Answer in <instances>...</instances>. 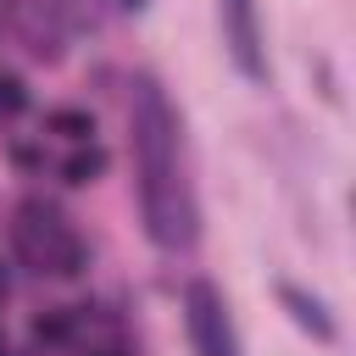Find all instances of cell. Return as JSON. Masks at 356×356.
<instances>
[{"label":"cell","mask_w":356,"mask_h":356,"mask_svg":"<svg viewBox=\"0 0 356 356\" xmlns=\"http://www.w3.org/2000/svg\"><path fill=\"white\" fill-rule=\"evenodd\" d=\"M178 111L167 89L145 72L134 78L128 100V139H134V184H139V211L145 228L161 250H189L200 239V206L184 172V139H178Z\"/></svg>","instance_id":"obj_1"},{"label":"cell","mask_w":356,"mask_h":356,"mask_svg":"<svg viewBox=\"0 0 356 356\" xmlns=\"http://www.w3.org/2000/svg\"><path fill=\"white\" fill-rule=\"evenodd\" d=\"M17 250H22V261L39 267V273H61V278H78V273H83V239L67 228V217H61L56 206L28 200V206L17 211Z\"/></svg>","instance_id":"obj_2"},{"label":"cell","mask_w":356,"mask_h":356,"mask_svg":"<svg viewBox=\"0 0 356 356\" xmlns=\"http://www.w3.org/2000/svg\"><path fill=\"white\" fill-rule=\"evenodd\" d=\"M184 323H189L195 356H239V339H234V323H228V306H222L217 284L195 278L184 289Z\"/></svg>","instance_id":"obj_3"},{"label":"cell","mask_w":356,"mask_h":356,"mask_svg":"<svg viewBox=\"0 0 356 356\" xmlns=\"http://www.w3.org/2000/svg\"><path fill=\"white\" fill-rule=\"evenodd\" d=\"M217 17H222V44L234 56V67L256 83L267 78V56H261V22H256V0H217Z\"/></svg>","instance_id":"obj_4"},{"label":"cell","mask_w":356,"mask_h":356,"mask_svg":"<svg viewBox=\"0 0 356 356\" xmlns=\"http://www.w3.org/2000/svg\"><path fill=\"white\" fill-rule=\"evenodd\" d=\"M278 300H284V306H289V317H295L300 328H312V334H317L323 345H328V339L339 334V328H334V317L323 312V300H317V295H306L300 284H278Z\"/></svg>","instance_id":"obj_5"},{"label":"cell","mask_w":356,"mask_h":356,"mask_svg":"<svg viewBox=\"0 0 356 356\" xmlns=\"http://www.w3.org/2000/svg\"><path fill=\"white\" fill-rule=\"evenodd\" d=\"M61 172H67V184H95L100 172H106V150H72L67 161H61Z\"/></svg>","instance_id":"obj_6"},{"label":"cell","mask_w":356,"mask_h":356,"mask_svg":"<svg viewBox=\"0 0 356 356\" xmlns=\"http://www.w3.org/2000/svg\"><path fill=\"white\" fill-rule=\"evenodd\" d=\"M50 134H61V139H89L95 134V117L89 111H50Z\"/></svg>","instance_id":"obj_7"},{"label":"cell","mask_w":356,"mask_h":356,"mask_svg":"<svg viewBox=\"0 0 356 356\" xmlns=\"http://www.w3.org/2000/svg\"><path fill=\"white\" fill-rule=\"evenodd\" d=\"M33 339H39V345H67V339H72V317H67V312H44V317L33 323Z\"/></svg>","instance_id":"obj_8"},{"label":"cell","mask_w":356,"mask_h":356,"mask_svg":"<svg viewBox=\"0 0 356 356\" xmlns=\"http://www.w3.org/2000/svg\"><path fill=\"white\" fill-rule=\"evenodd\" d=\"M28 106V89H22V78H0V117H17Z\"/></svg>","instance_id":"obj_9"},{"label":"cell","mask_w":356,"mask_h":356,"mask_svg":"<svg viewBox=\"0 0 356 356\" xmlns=\"http://www.w3.org/2000/svg\"><path fill=\"white\" fill-rule=\"evenodd\" d=\"M89 356H117V350H89Z\"/></svg>","instance_id":"obj_10"},{"label":"cell","mask_w":356,"mask_h":356,"mask_svg":"<svg viewBox=\"0 0 356 356\" xmlns=\"http://www.w3.org/2000/svg\"><path fill=\"white\" fill-rule=\"evenodd\" d=\"M122 6H145V0H122Z\"/></svg>","instance_id":"obj_11"},{"label":"cell","mask_w":356,"mask_h":356,"mask_svg":"<svg viewBox=\"0 0 356 356\" xmlns=\"http://www.w3.org/2000/svg\"><path fill=\"white\" fill-rule=\"evenodd\" d=\"M0 356H6V339H0Z\"/></svg>","instance_id":"obj_12"},{"label":"cell","mask_w":356,"mask_h":356,"mask_svg":"<svg viewBox=\"0 0 356 356\" xmlns=\"http://www.w3.org/2000/svg\"><path fill=\"white\" fill-rule=\"evenodd\" d=\"M0 295H6V278H0Z\"/></svg>","instance_id":"obj_13"}]
</instances>
